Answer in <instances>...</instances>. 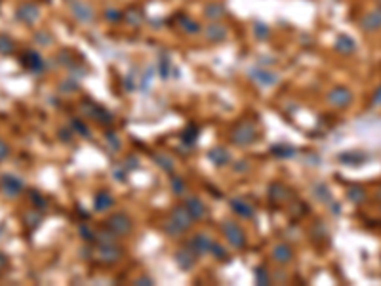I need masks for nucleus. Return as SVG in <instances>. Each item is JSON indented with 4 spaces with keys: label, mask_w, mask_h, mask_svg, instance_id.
Masks as SVG:
<instances>
[{
    "label": "nucleus",
    "mask_w": 381,
    "mask_h": 286,
    "mask_svg": "<svg viewBox=\"0 0 381 286\" xmlns=\"http://www.w3.org/2000/svg\"><path fill=\"white\" fill-rule=\"evenodd\" d=\"M72 126L78 130V134H82V136H88V128H86V126H82V122L78 120V118H76V120H72Z\"/></svg>",
    "instance_id": "nucleus-30"
},
{
    "label": "nucleus",
    "mask_w": 381,
    "mask_h": 286,
    "mask_svg": "<svg viewBox=\"0 0 381 286\" xmlns=\"http://www.w3.org/2000/svg\"><path fill=\"white\" fill-rule=\"evenodd\" d=\"M118 256H120V250L114 248V242L112 244H101L100 252H98V258H100L101 262H107V264L118 260Z\"/></svg>",
    "instance_id": "nucleus-14"
},
{
    "label": "nucleus",
    "mask_w": 381,
    "mask_h": 286,
    "mask_svg": "<svg viewBox=\"0 0 381 286\" xmlns=\"http://www.w3.org/2000/svg\"><path fill=\"white\" fill-rule=\"evenodd\" d=\"M16 50V42L12 40L10 36H0V54L2 56H8V54H12V52Z\"/></svg>",
    "instance_id": "nucleus-25"
},
{
    "label": "nucleus",
    "mask_w": 381,
    "mask_h": 286,
    "mask_svg": "<svg viewBox=\"0 0 381 286\" xmlns=\"http://www.w3.org/2000/svg\"><path fill=\"white\" fill-rule=\"evenodd\" d=\"M256 276H258V282H260V284H267V280H269V276L263 275V269H261V267L256 271Z\"/></svg>",
    "instance_id": "nucleus-31"
},
{
    "label": "nucleus",
    "mask_w": 381,
    "mask_h": 286,
    "mask_svg": "<svg viewBox=\"0 0 381 286\" xmlns=\"http://www.w3.org/2000/svg\"><path fill=\"white\" fill-rule=\"evenodd\" d=\"M6 266H8V258L0 252V271H2V269H6Z\"/></svg>",
    "instance_id": "nucleus-35"
},
{
    "label": "nucleus",
    "mask_w": 381,
    "mask_h": 286,
    "mask_svg": "<svg viewBox=\"0 0 381 286\" xmlns=\"http://www.w3.org/2000/svg\"><path fill=\"white\" fill-rule=\"evenodd\" d=\"M254 138H256V134H254V128H252V126H248V124H242L240 128L234 132V136H232V140H234L236 143H240V145H246V143H250Z\"/></svg>",
    "instance_id": "nucleus-13"
},
{
    "label": "nucleus",
    "mask_w": 381,
    "mask_h": 286,
    "mask_svg": "<svg viewBox=\"0 0 381 286\" xmlns=\"http://www.w3.org/2000/svg\"><path fill=\"white\" fill-rule=\"evenodd\" d=\"M204 34H206V38L210 42H223L229 36V29L223 23H220V21H212V23L206 25Z\"/></svg>",
    "instance_id": "nucleus-5"
},
{
    "label": "nucleus",
    "mask_w": 381,
    "mask_h": 286,
    "mask_svg": "<svg viewBox=\"0 0 381 286\" xmlns=\"http://www.w3.org/2000/svg\"><path fill=\"white\" fill-rule=\"evenodd\" d=\"M70 14L72 18L80 23H90L94 20V10H92L90 4L82 2V0H72L70 2Z\"/></svg>",
    "instance_id": "nucleus-3"
},
{
    "label": "nucleus",
    "mask_w": 381,
    "mask_h": 286,
    "mask_svg": "<svg viewBox=\"0 0 381 286\" xmlns=\"http://www.w3.org/2000/svg\"><path fill=\"white\" fill-rule=\"evenodd\" d=\"M38 16H40V10H38V6L36 4H32V2H27V4H23L18 8L16 12V18L23 23H34V21L38 20Z\"/></svg>",
    "instance_id": "nucleus-7"
},
{
    "label": "nucleus",
    "mask_w": 381,
    "mask_h": 286,
    "mask_svg": "<svg viewBox=\"0 0 381 286\" xmlns=\"http://www.w3.org/2000/svg\"><path fill=\"white\" fill-rule=\"evenodd\" d=\"M0 187H2V191L6 196H20L21 191H23V182H21L20 178H16V176H10V174H4L0 178Z\"/></svg>",
    "instance_id": "nucleus-2"
},
{
    "label": "nucleus",
    "mask_w": 381,
    "mask_h": 286,
    "mask_svg": "<svg viewBox=\"0 0 381 286\" xmlns=\"http://www.w3.org/2000/svg\"><path fill=\"white\" fill-rule=\"evenodd\" d=\"M124 21L132 25V27H141L143 25V21H145V16H143V12L140 8H130V10L124 14Z\"/></svg>",
    "instance_id": "nucleus-17"
},
{
    "label": "nucleus",
    "mask_w": 381,
    "mask_h": 286,
    "mask_svg": "<svg viewBox=\"0 0 381 286\" xmlns=\"http://www.w3.org/2000/svg\"><path fill=\"white\" fill-rule=\"evenodd\" d=\"M103 18L109 21V23H118V21L124 20V14H122L118 8H107L103 12Z\"/></svg>",
    "instance_id": "nucleus-24"
},
{
    "label": "nucleus",
    "mask_w": 381,
    "mask_h": 286,
    "mask_svg": "<svg viewBox=\"0 0 381 286\" xmlns=\"http://www.w3.org/2000/svg\"><path fill=\"white\" fill-rule=\"evenodd\" d=\"M336 50L345 54V56H349V54H352V52L356 50V42L352 40L351 36L343 34V36H340V38L336 40Z\"/></svg>",
    "instance_id": "nucleus-15"
},
{
    "label": "nucleus",
    "mask_w": 381,
    "mask_h": 286,
    "mask_svg": "<svg viewBox=\"0 0 381 286\" xmlns=\"http://www.w3.org/2000/svg\"><path fill=\"white\" fill-rule=\"evenodd\" d=\"M256 34H258L260 38H265V36L269 34V29H267L265 25H261V23H258V25H256Z\"/></svg>",
    "instance_id": "nucleus-29"
},
{
    "label": "nucleus",
    "mask_w": 381,
    "mask_h": 286,
    "mask_svg": "<svg viewBox=\"0 0 381 286\" xmlns=\"http://www.w3.org/2000/svg\"><path fill=\"white\" fill-rule=\"evenodd\" d=\"M185 208H187V212L190 214L192 220L194 218H202V216L206 214V206H204V202L198 196H189L187 202H185Z\"/></svg>",
    "instance_id": "nucleus-11"
},
{
    "label": "nucleus",
    "mask_w": 381,
    "mask_h": 286,
    "mask_svg": "<svg viewBox=\"0 0 381 286\" xmlns=\"http://www.w3.org/2000/svg\"><path fill=\"white\" fill-rule=\"evenodd\" d=\"M8 151H10V149H8V145H6V143L0 140V160L8 156Z\"/></svg>",
    "instance_id": "nucleus-33"
},
{
    "label": "nucleus",
    "mask_w": 381,
    "mask_h": 286,
    "mask_svg": "<svg viewBox=\"0 0 381 286\" xmlns=\"http://www.w3.org/2000/svg\"><path fill=\"white\" fill-rule=\"evenodd\" d=\"M204 14H206V18H208V20L218 21V20H221V18L225 16V6L220 4V2H210V4H206Z\"/></svg>",
    "instance_id": "nucleus-16"
},
{
    "label": "nucleus",
    "mask_w": 381,
    "mask_h": 286,
    "mask_svg": "<svg viewBox=\"0 0 381 286\" xmlns=\"http://www.w3.org/2000/svg\"><path fill=\"white\" fill-rule=\"evenodd\" d=\"M252 78L258 82L260 86H272V84L278 82V76L272 71H269V69H256V71L252 72Z\"/></svg>",
    "instance_id": "nucleus-10"
},
{
    "label": "nucleus",
    "mask_w": 381,
    "mask_h": 286,
    "mask_svg": "<svg viewBox=\"0 0 381 286\" xmlns=\"http://www.w3.org/2000/svg\"><path fill=\"white\" fill-rule=\"evenodd\" d=\"M360 29L364 32H374L381 29V8L368 12L360 20Z\"/></svg>",
    "instance_id": "nucleus-6"
},
{
    "label": "nucleus",
    "mask_w": 381,
    "mask_h": 286,
    "mask_svg": "<svg viewBox=\"0 0 381 286\" xmlns=\"http://www.w3.org/2000/svg\"><path fill=\"white\" fill-rule=\"evenodd\" d=\"M328 102H330V105L338 107V109L349 107L352 102V92L347 86H336V88H332L330 94H328Z\"/></svg>",
    "instance_id": "nucleus-1"
},
{
    "label": "nucleus",
    "mask_w": 381,
    "mask_h": 286,
    "mask_svg": "<svg viewBox=\"0 0 381 286\" xmlns=\"http://www.w3.org/2000/svg\"><path fill=\"white\" fill-rule=\"evenodd\" d=\"M34 42H38L40 46H50L52 34L48 31H38L36 34H34Z\"/></svg>",
    "instance_id": "nucleus-26"
},
{
    "label": "nucleus",
    "mask_w": 381,
    "mask_h": 286,
    "mask_svg": "<svg viewBox=\"0 0 381 286\" xmlns=\"http://www.w3.org/2000/svg\"><path fill=\"white\" fill-rule=\"evenodd\" d=\"M172 185H174V189H176V191H180V193L183 191V182H181L180 178H176V180H174V184H172Z\"/></svg>",
    "instance_id": "nucleus-34"
},
{
    "label": "nucleus",
    "mask_w": 381,
    "mask_h": 286,
    "mask_svg": "<svg viewBox=\"0 0 381 286\" xmlns=\"http://www.w3.org/2000/svg\"><path fill=\"white\" fill-rule=\"evenodd\" d=\"M21 63H23V67H27L30 72H42L44 71V60H42V56L38 52H25V56L21 58Z\"/></svg>",
    "instance_id": "nucleus-8"
},
{
    "label": "nucleus",
    "mask_w": 381,
    "mask_h": 286,
    "mask_svg": "<svg viewBox=\"0 0 381 286\" xmlns=\"http://www.w3.org/2000/svg\"><path fill=\"white\" fill-rule=\"evenodd\" d=\"M376 2H378V4H381V0H376Z\"/></svg>",
    "instance_id": "nucleus-37"
},
{
    "label": "nucleus",
    "mask_w": 381,
    "mask_h": 286,
    "mask_svg": "<svg viewBox=\"0 0 381 286\" xmlns=\"http://www.w3.org/2000/svg\"><path fill=\"white\" fill-rule=\"evenodd\" d=\"M30 198H32V202H34V204H36V206H38V204H40V206H46V200H44V198H42L40 194H36V193H30Z\"/></svg>",
    "instance_id": "nucleus-32"
},
{
    "label": "nucleus",
    "mask_w": 381,
    "mask_h": 286,
    "mask_svg": "<svg viewBox=\"0 0 381 286\" xmlns=\"http://www.w3.org/2000/svg\"><path fill=\"white\" fill-rule=\"evenodd\" d=\"M232 206V210L236 212L238 216H242V218H250L252 214H254V210H252V206L248 204V202H244V200H240V198H236V200H232L231 202Z\"/></svg>",
    "instance_id": "nucleus-20"
},
{
    "label": "nucleus",
    "mask_w": 381,
    "mask_h": 286,
    "mask_svg": "<svg viewBox=\"0 0 381 286\" xmlns=\"http://www.w3.org/2000/svg\"><path fill=\"white\" fill-rule=\"evenodd\" d=\"M374 103H376V105H381V88L378 90V94H376V98H374Z\"/></svg>",
    "instance_id": "nucleus-36"
},
{
    "label": "nucleus",
    "mask_w": 381,
    "mask_h": 286,
    "mask_svg": "<svg viewBox=\"0 0 381 286\" xmlns=\"http://www.w3.org/2000/svg\"><path fill=\"white\" fill-rule=\"evenodd\" d=\"M364 189H360V187H352L351 191H349V198L351 200H354V202H362L364 200Z\"/></svg>",
    "instance_id": "nucleus-27"
},
{
    "label": "nucleus",
    "mask_w": 381,
    "mask_h": 286,
    "mask_svg": "<svg viewBox=\"0 0 381 286\" xmlns=\"http://www.w3.org/2000/svg\"><path fill=\"white\" fill-rule=\"evenodd\" d=\"M190 248H192V252H194L196 256H202V254H206V252H210L212 250L210 236L196 235L194 238H192V242H190Z\"/></svg>",
    "instance_id": "nucleus-12"
},
{
    "label": "nucleus",
    "mask_w": 381,
    "mask_h": 286,
    "mask_svg": "<svg viewBox=\"0 0 381 286\" xmlns=\"http://www.w3.org/2000/svg\"><path fill=\"white\" fill-rule=\"evenodd\" d=\"M130 218L126 214H114L112 218H109V229L114 235H126L130 231Z\"/></svg>",
    "instance_id": "nucleus-9"
},
{
    "label": "nucleus",
    "mask_w": 381,
    "mask_h": 286,
    "mask_svg": "<svg viewBox=\"0 0 381 286\" xmlns=\"http://www.w3.org/2000/svg\"><path fill=\"white\" fill-rule=\"evenodd\" d=\"M210 158L216 166H221V164H227V160H229V153H227L225 149L218 147V149H214V151L210 153Z\"/></svg>",
    "instance_id": "nucleus-22"
},
{
    "label": "nucleus",
    "mask_w": 381,
    "mask_h": 286,
    "mask_svg": "<svg viewBox=\"0 0 381 286\" xmlns=\"http://www.w3.org/2000/svg\"><path fill=\"white\" fill-rule=\"evenodd\" d=\"M190 254H192V248H190V252H185V250H180L178 252V256H176V260H178V264L181 266V269H190L192 267V264H194V260L190 258Z\"/></svg>",
    "instance_id": "nucleus-21"
},
{
    "label": "nucleus",
    "mask_w": 381,
    "mask_h": 286,
    "mask_svg": "<svg viewBox=\"0 0 381 286\" xmlns=\"http://www.w3.org/2000/svg\"><path fill=\"white\" fill-rule=\"evenodd\" d=\"M223 233H225V236L229 238V242H231L232 246L242 248V246L246 244V235H244V231H242L236 224L225 222V225H223Z\"/></svg>",
    "instance_id": "nucleus-4"
},
{
    "label": "nucleus",
    "mask_w": 381,
    "mask_h": 286,
    "mask_svg": "<svg viewBox=\"0 0 381 286\" xmlns=\"http://www.w3.org/2000/svg\"><path fill=\"white\" fill-rule=\"evenodd\" d=\"M112 206V196L109 193H100L96 196V210H109Z\"/></svg>",
    "instance_id": "nucleus-23"
},
{
    "label": "nucleus",
    "mask_w": 381,
    "mask_h": 286,
    "mask_svg": "<svg viewBox=\"0 0 381 286\" xmlns=\"http://www.w3.org/2000/svg\"><path fill=\"white\" fill-rule=\"evenodd\" d=\"M212 252L216 254L218 260H227V252H225V248H221V246L216 244V242H212Z\"/></svg>",
    "instance_id": "nucleus-28"
},
{
    "label": "nucleus",
    "mask_w": 381,
    "mask_h": 286,
    "mask_svg": "<svg viewBox=\"0 0 381 286\" xmlns=\"http://www.w3.org/2000/svg\"><path fill=\"white\" fill-rule=\"evenodd\" d=\"M178 21H180V27L185 32H189V34H196V32H200V25H198V23H196L194 20H190V18H185V16H181Z\"/></svg>",
    "instance_id": "nucleus-19"
},
{
    "label": "nucleus",
    "mask_w": 381,
    "mask_h": 286,
    "mask_svg": "<svg viewBox=\"0 0 381 286\" xmlns=\"http://www.w3.org/2000/svg\"><path fill=\"white\" fill-rule=\"evenodd\" d=\"M272 258L276 260V262H282V264H286V262H290L292 258H294V252H292L290 246L286 244H278L274 250H272Z\"/></svg>",
    "instance_id": "nucleus-18"
}]
</instances>
